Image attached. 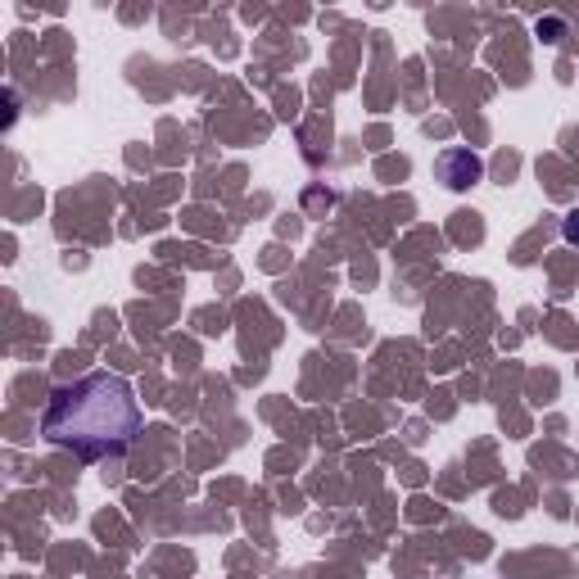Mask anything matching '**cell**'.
<instances>
[{
    "mask_svg": "<svg viewBox=\"0 0 579 579\" xmlns=\"http://www.w3.org/2000/svg\"><path fill=\"white\" fill-rule=\"evenodd\" d=\"M41 435L55 448L100 462V457H118L132 448L141 435V403L136 390L114 371H91L68 385H59L46 403L41 417Z\"/></svg>",
    "mask_w": 579,
    "mask_h": 579,
    "instance_id": "1",
    "label": "cell"
},
{
    "mask_svg": "<svg viewBox=\"0 0 579 579\" xmlns=\"http://www.w3.org/2000/svg\"><path fill=\"white\" fill-rule=\"evenodd\" d=\"M435 172L448 190H471L475 181H485V159H480L475 150H466V145H453V150L439 154Z\"/></svg>",
    "mask_w": 579,
    "mask_h": 579,
    "instance_id": "2",
    "label": "cell"
},
{
    "mask_svg": "<svg viewBox=\"0 0 579 579\" xmlns=\"http://www.w3.org/2000/svg\"><path fill=\"white\" fill-rule=\"evenodd\" d=\"M534 37H543L548 46H557L561 37H566V19H557V14H548V19L534 23Z\"/></svg>",
    "mask_w": 579,
    "mask_h": 579,
    "instance_id": "3",
    "label": "cell"
},
{
    "mask_svg": "<svg viewBox=\"0 0 579 579\" xmlns=\"http://www.w3.org/2000/svg\"><path fill=\"white\" fill-rule=\"evenodd\" d=\"M561 236H566V245H579V209H570L561 218Z\"/></svg>",
    "mask_w": 579,
    "mask_h": 579,
    "instance_id": "4",
    "label": "cell"
}]
</instances>
